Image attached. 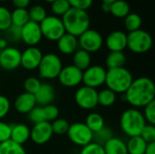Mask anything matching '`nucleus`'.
I'll return each mask as SVG.
<instances>
[{"label": "nucleus", "instance_id": "ddd939ff", "mask_svg": "<svg viewBox=\"0 0 155 154\" xmlns=\"http://www.w3.org/2000/svg\"><path fill=\"white\" fill-rule=\"evenodd\" d=\"M21 66V51L7 46L0 51V67L5 71H13Z\"/></svg>", "mask_w": 155, "mask_h": 154}, {"label": "nucleus", "instance_id": "3c124183", "mask_svg": "<svg viewBox=\"0 0 155 154\" xmlns=\"http://www.w3.org/2000/svg\"><path fill=\"white\" fill-rule=\"evenodd\" d=\"M6 47H7V41L5 39L2 38L0 40V51L5 49V48H6Z\"/></svg>", "mask_w": 155, "mask_h": 154}, {"label": "nucleus", "instance_id": "ea45409f", "mask_svg": "<svg viewBox=\"0 0 155 154\" xmlns=\"http://www.w3.org/2000/svg\"><path fill=\"white\" fill-rule=\"evenodd\" d=\"M143 115L145 119L146 123L148 124H155V100L143 107Z\"/></svg>", "mask_w": 155, "mask_h": 154}, {"label": "nucleus", "instance_id": "393cba45", "mask_svg": "<svg viewBox=\"0 0 155 154\" xmlns=\"http://www.w3.org/2000/svg\"><path fill=\"white\" fill-rule=\"evenodd\" d=\"M126 63V56L124 52H110L105 59V65L108 69L124 67Z\"/></svg>", "mask_w": 155, "mask_h": 154}, {"label": "nucleus", "instance_id": "2f4dec72", "mask_svg": "<svg viewBox=\"0 0 155 154\" xmlns=\"http://www.w3.org/2000/svg\"><path fill=\"white\" fill-rule=\"evenodd\" d=\"M114 137L113 131L109 127H103L101 130L94 133L93 136V142L95 143H98L102 146H104L111 138Z\"/></svg>", "mask_w": 155, "mask_h": 154}, {"label": "nucleus", "instance_id": "4be33fe9", "mask_svg": "<svg viewBox=\"0 0 155 154\" xmlns=\"http://www.w3.org/2000/svg\"><path fill=\"white\" fill-rule=\"evenodd\" d=\"M103 147L105 154H128L126 143L114 136L111 138Z\"/></svg>", "mask_w": 155, "mask_h": 154}, {"label": "nucleus", "instance_id": "bb28decb", "mask_svg": "<svg viewBox=\"0 0 155 154\" xmlns=\"http://www.w3.org/2000/svg\"><path fill=\"white\" fill-rule=\"evenodd\" d=\"M85 125L93 132V133L98 132L99 130H101L103 127H104V117L95 112L90 113L85 119L84 122Z\"/></svg>", "mask_w": 155, "mask_h": 154}, {"label": "nucleus", "instance_id": "5fc2aeb1", "mask_svg": "<svg viewBox=\"0 0 155 154\" xmlns=\"http://www.w3.org/2000/svg\"><path fill=\"white\" fill-rule=\"evenodd\" d=\"M3 37H2V33H1V31H0V40L2 39Z\"/></svg>", "mask_w": 155, "mask_h": 154}, {"label": "nucleus", "instance_id": "864d4df0", "mask_svg": "<svg viewBox=\"0 0 155 154\" xmlns=\"http://www.w3.org/2000/svg\"><path fill=\"white\" fill-rule=\"evenodd\" d=\"M44 1H45V2H47V3H50V4H51V3L54 2V0H44Z\"/></svg>", "mask_w": 155, "mask_h": 154}, {"label": "nucleus", "instance_id": "e433bc0d", "mask_svg": "<svg viewBox=\"0 0 155 154\" xmlns=\"http://www.w3.org/2000/svg\"><path fill=\"white\" fill-rule=\"evenodd\" d=\"M5 32V37L7 42H12V43H16L21 41V27L15 26L11 25Z\"/></svg>", "mask_w": 155, "mask_h": 154}, {"label": "nucleus", "instance_id": "4d7b16f0", "mask_svg": "<svg viewBox=\"0 0 155 154\" xmlns=\"http://www.w3.org/2000/svg\"><path fill=\"white\" fill-rule=\"evenodd\" d=\"M37 1H38V0H37Z\"/></svg>", "mask_w": 155, "mask_h": 154}, {"label": "nucleus", "instance_id": "9d476101", "mask_svg": "<svg viewBox=\"0 0 155 154\" xmlns=\"http://www.w3.org/2000/svg\"><path fill=\"white\" fill-rule=\"evenodd\" d=\"M78 37V44L81 49L90 54L99 51L104 44L102 34L94 29L89 28Z\"/></svg>", "mask_w": 155, "mask_h": 154}, {"label": "nucleus", "instance_id": "8fccbe9b", "mask_svg": "<svg viewBox=\"0 0 155 154\" xmlns=\"http://www.w3.org/2000/svg\"><path fill=\"white\" fill-rule=\"evenodd\" d=\"M101 8H102V11L104 12V13H110L111 4H108V3H102Z\"/></svg>", "mask_w": 155, "mask_h": 154}, {"label": "nucleus", "instance_id": "f8f14e48", "mask_svg": "<svg viewBox=\"0 0 155 154\" xmlns=\"http://www.w3.org/2000/svg\"><path fill=\"white\" fill-rule=\"evenodd\" d=\"M57 79L59 83L66 88L77 87L83 82V71L74 64L63 66Z\"/></svg>", "mask_w": 155, "mask_h": 154}, {"label": "nucleus", "instance_id": "473e14b6", "mask_svg": "<svg viewBox=\"0 0 155 154\" xmlns=\"http://www.w3.org/2000/svg\"><path fill=\"white\" fill-rule=\"evenodd\" d=\"M28 14H29L30 21H33V22L37 23V24H40L47 16L46 10L45 9L44 6L40 5H33L28 10Z\"/></svg>", "mask_w": 155, "mask_h": 154}, {"label": "nucleus", "instance_id": "de8ad7c7", "mask_svg": "<svg viewBox=\"0 0 155 154\" xmlns=\"http://www.w3.org/2000/svg\"><path fill=\"white\" fill-rule=\"evenodd\" d=\"M13 5L15 8H26L29 5L31 0H11Z\"/></svg>", "mask_w": 155, "mask_h": 154}, {"label": "nucleus", "instance_id": "7c9ffc66", "mask_svg": "<svg viewBox=\"0 0 155 154\" xmlns=\"http://www.w3.org/2000/svg\"><path fill=\"white\" fill-rule=\"evenodd\" d=\"M142 17L136 13H130L124 17V27L130 33L141 29Z\"/></svg>", "mask_w": 155, "mask_h": 154}, {"label": "nucleus", "instance_id": "603ef678", "mask_svg": "<svg viewBox=\"0 0 155 154\" xmlns=\"http://www.w3.org/2000/svg\"><path fill=\"white\" fill-rule=\"evenodd\" d=\"M102 1V3H108V4H112V3H114V1H116V0H101Z\"/></svg>", "mask_w": 155, "mask_h": 154}, {"label": "nucleus", "instance_id": "a18cd8bd", "mask_svg": "<svg viewBox=\"0 0 155 154\" xmlns=\"http://www.w3.org/2000/svg\"><path fill=\"white\" fill-rule=\"evenodd\" d=\"M10 108L11 104L8 98L5 95L0 94V121L8 114Z\"/></svg>", "mask_w": 155, "mask_h": 154}, {"label": "nucleus", "instance_id": "0eeeda50", "mask_svg": "<svg viewBox=\"0 0 155 154\" xmlns=\"http://www.w3.org/2000/svg\"><path fill=\"white\" fill-rule=\"evenodd\" d=\"M39 25L43 37L49 41H57L65 34L62 19L55 15H47Z\"/></svg>", "mask_w": 155, "mask_h": 154}, {"label": "nucleus", "instance_id": "dca6fc26", "mask_svg": "<svg viewBox=\"0 0 155 154\" xmlns=\"http://www.w3.org/2000/svg\"><path fill=\"white\" fill-rule=\"evenodd\" d=\"M43 53L36 46H28L25 51L21 52V66L28 71L38 68L42 60Z\"/></svg>", "mask_w": 155, "mask_h": 154}, {"label": "nucleus", "instance_id": "09e8293b", "mask_svg": "<svg viewBox=\"0 0 155 154\" xmlns=\"http://www.w3.org/2000/svg\"><path fill=\"white\" fill-rule=\"evenodd\" d=\"M144 154H155V143L147 144Z\"/></svg>", "mask_w": 155, "mask_h": 154}, {"label": "nucleus", "instance_id": "f3484780", "mask_svg": "<svg viewBox=\"0 0 155 154\" xmlns=\"http://www.w3.org/2000/svg\"><path fill=\"white\" fill-rule=\"evenodd\" d=\"M105 44L110 52H124L127 48V34L120 30L113 31L107 35Z\"/></svg>", "mask_w": 155, "mask_h": 154}, {"label": "nucleus", "instance_id": "6e6d98bb", "mask_svg": "<svg viewBox=\"0 0 155 154\" xmlns=\"http://www.w3.org/2000/svg\"><path fill=\"white\" fill-rule=\"evenodd\" d=\"M5 1H7V0H0V2H5Z\"/></svg>", "mask_w": 155, "mask_h": 154}, {"label": "nucleus", "instance_id": "cd10ccee", "mask_svg": "<svg viewBox=\"0 0 155 154\" xmlns=\"http://www.w3.org/2000/svg\"><path fill=\"white\" fill-rule=\"evenodd\" d=\"M11 21L13 25L18 27L24 26L30 21L28 10L26 8H15L11 12Z\"/></svg>", "mask_w": 155, "mask_h": 154}, {"label": "nucleus", "instance_id": "20e7f679", "mask_svg": "<svg viewBox=\"0 0 155 154\" xmlns=\"http://www.w3.org/2000/svg\"><path fill=\"white\" fill-rule=\"evenodd\" d=\"M143 113L136 108L125 110L120 118V126L122 131L129 138L140 135L143 128L146 125Z\"/></svg>", "mask_w": 155, "mask_h": 154}, {"label": "nucleus", "instance_id": "37998d69", "mask_svg": "<svg viewBox=\"0 0 155 154\" xmlns=\"http://www.w3.org/2000/svg\"><path fill=\"white\" fill-rule=\"evenodd\" d=\"M80 154H105L104 147L94 142L82 147Z\"/></svg>", "mask_w": 155, "mask_h": 154}, {"label": "nucleus", "instance_id": "49530a36", "mask_svg": "<svg viewBox=\"0 0 155 154\" xmlns=\"http://www.w3.org/2000/svg\"><path fill=\"white\" fill-rule=\"evenodd\" d=\"M11 124H8L2 120L0 121V143L10 140Z\"/></svg>", "mask_w": 155, "mask_h": 154}, {"label": "nucleus", "instance_id": "6e6552de", "mask_svg": "<svg viewBox=\"0 0 155 154\" xmlns=\"http://www.w3.org/2000/svg\"><path fill=\"white\" fill-rule=\"evenodd\" d=\"M68 139L75 145L84 147L93 142V132L84 123L77 122L70 124L66 133Z\"/></svg>", "mask_w": 155, "mask_h": 154}, {"label": "nucleus", "instance_id": "a878e982", "mask_svg": "<svg viewBox=\"0 0 155 154\" xmlns=\"http://www.w3.org/2000/svg\"><path fill=\"white\" fill-rule=\"evenodd\" d=\"M110 13L117 18H124L131 13V7L125 0H116L111 4Z\"/></svg>", "mask_w": 155, "mask_h": 154}, {"label": "nucleus", "instance_id": "4468645a", "mask_svg": "<svg viewBox=\"0 0 155 154\" xmlns=\"http://www.w3.org/2000/svg\"><path fill=\"white\" fill-rule=\"evenodd\" d=\"M42 38L43 35L39 24L29 21L21 27V41L28 46H36Z\"/></svg>", "mask_w": 155, "mask_h": 154}, {"label": "nucleus", "instance_id": "c9c22d12", "mask_svg": "<svg viewBox=\"0 0 155 154\" xmlns=\"http://www.w3.org/2000/svg\"><path fill=\"white\" fill-rule=\"evenodd\" d=\"M41 81L37 77L30 76L26 78L24 82V90L25 93H31V94H35L39 88L41 87Z\"/></svg>", "mask_w": 155, "mask_h": 154}, {"label": "nucleus", "instance_id": "423d86ee", "mask_svg": "<svg viewBox=\"0 0 155 154\" xmlns=\"http://www.w3.org/2000/svg\"><path fill=\"white\" fill-rule=\"evenodd\" d=\"M153 46V37L145 30L139 29L127 34V48L134 54L147 53Z\"/></svg>", "mask_w": 155, "mask_h": 154}, {"label": "nucleus", "instance_id": "b1692460", "mask_svg": "<svg viewBox=\"0 0 155 154\" xmlns=\"http://www.w3.org/2000/svg\"><path fill=\"white\" fill-rule=\"evenodd\" d=\"M147 144L140 135L130 137L126 143L127 152L128 154H144Z\"/></svg>", "mask_w": 155, "mask_h": 154}, {"label": "nucleus", "instance_id": "2eb2a0df", "mask_svg": "<svg viewBox=\"0 0 155 154\" xmlns=\"http://www.w3.org/2000/svg\"><path fill=\"white\" fill-rule=\"evenodd\" d=\"M53 134L51 123L49 122L35 123L33 128L30 129V139L38 145H43L48 143L52 139Z\"/></svg>", "mask_w": 155, "mask_h": 154}, {"label": "nucleus", "instance_id": "72a5a7b5", "mask_svg": "<svg viewBox=\"0 0 155 154\" xmlns=\"http://www.w3.org/2000/svg\"><path fill=\"white\" fill-rule=\"evenodd\" d=\"M70 123L67 120L64 118H57L51 123V127L54 134L57 135H64L66 134L69 129Z\"/></svg>", "mask_w": 155, "mask_h": 154}, {"label": "nucleus", "instance_id": "6ab92c4d", "mask_svg": "<svg viewBox=\"0 0 155 154\" xmlns=\"http://www.w3.org/2000/svg\"><path fill=\"white\" fill-rule=\"evenodd\" d=\"M36 105L45 106L52 104L55 99V90L54 87L49 83H42L41 87L35 94Z\"/></svg>", "mask_w": 155, "mask_h": 154}, {"label": "nucleus", "instance_id": "58836bf2", "mask_svg": "<svg viewBox=\"0 0 155 154\" xmlns=\"http://www.w3.org/2000/svg\"><path fill=\"white\" fill-rule=\"evenodd\" d=\"M43 112L45 122L52 123L55 119L59 118V109L53 103L43 106Z\"/></svg>", "mask_w": 155, "mask_h": 154}, {"label": "nucleus", "instance_id": "5701e85b", "mask_svg": "<svg viewBox=\"0 0 155 154\" xmlns=\"http://www.w3.org/2000/svg\"><path fill=\"white\" fill-rule=\"evenodd\" d=\"M91 63L92 57L90 53L80 48L73 54V64L81 71L86 70L91 65Z\"/></svg>", "mask_w": 155, "mask_h": 154}, {"label": "nucleus", "instance_id": "aec40b11", "mask_svg": "<svg viewBox=\"0 0 155 154\" xmlns=\"http://www.w3.org/2000/svg\"><path fill=\"white\" fill-rule=\"evenodd\" d=\"M57 48L64 54H73L78 48V38L65 33L57 41Z\"/></svg>", "mask_w": 155, "mask_h": 154}, {"label": "nucleus", "instance_id": "c85d7f7f", "mask_svg": "<svg viewBox=\"0 0 155 154\" xmlns=\"http://www.w3.org/2000/svg\"><path fill=\"white\" fill-rule=\"evenodd\" d=\"M0 154H26V152L23 145L8 140L0 143Z\"/></svg>", "mask_w": 155, "mask_h": 154}, {"label": "nucleus", "instance_id": "f257e3e1", "mask_svg": "<svg viewBox=\"0 0 155 154\" xmlns=\"http://www.w3.org/2000/svg\"><path fill=\"white\" fill-rule=\"evenodd\" d=\"M124 96L133 108H143L155 100L154 83L145 76L134 79Z\"/></svg>", "mask_w": 155, "mask_h": 154}, {"label": "nucleus", "instance_id": "f03ea898", "mask_svg": "<svg viewBox=\"0 0 155 154\" xmlns=\"http://www.w3.org/2000/svg\"><path fill=\"white\" fill-rule=\"evenodd\" d=\"M61 19L65 33L76 37L80 36L84 32L89 29L91 23L90 15L86 11L72 7L62 16Z\"/></svg>", "mask_w": 155, "mask_h": 154}, {"label": "nucleus", "instance_id": "79ce46f5", "mask_svg": "<svg viewBox=\"0 0 155 154\" xmlns=\"http://www.w3.org/2000/svg\"><path fill=\"white\" fill-rule=\"evenodd\" d=\"M28 119L31 123L34 124L45 122L44 117V112H43V106L36 105L29 113H28Z\"/></svg>", "mask_w": 155, "mask_h": 154}, {"label": "nucleus", "instance_id": "1a4fd4ad", "mask_svg": "<svg viewBox=\"0 0 155 154\" xmlns=\"http://www.w3.org/2000/svg\"><path fill=\"white\" fill-rule=\"evenodd\" d=\"M76 104L84 110H92L98 105V91L85 85L79 87L74 93Z\"/></svg>", "mask_w": 155, "mask_h": 154}, {"label": "nucleus", "instance_id": "7ed1b4c3", "mask_svg": "<svg viewBox=\"0 0 155 154\" xmlns=\"http://www.w3.org/2000/svg\"><path fill=\"white\" fill-rule=\"evenodd\" d=\"M133 81L134 77L132 73L124 66L106 70L104 84L106 88L116 94H124Z\"/></svg>", "mask_w": 155, "mask_h": 154}, {"label": "nucleus", "instance_id": "412c9836", "mask_svg": "<svg viewBox=\"0 0 155 154\" xmlns=\"http://www.w3.org/2000/svg\"><path fill=\"white\" fill-rule=\"evenodd\" d=\"M30 139V129L24 123L11 124L10 140L20 145H24Z\"/></svg>", "mask_w": 155, "mask_h": 154}, {"label": "nucleus", "instance_id": "4c0bfd02", "mask_svg": "<svg viewBox=\"0 0 155 154\" xmlns=\"http://www.w3.org/2000/svg\"><path fill=\"white\" fill-rule=\"evenodd\" d=\"M11 25V12L6 7L0 5V31H5Z\"/></svg>", "mask_w": 155, "mask_h": 154}, {"label": "nucleus", "instance_id": "a211bd4d", "mask_svg": "<svg viewBox=\"0 0 155 154\" xmlns=\"http://www.w3.org/2000/svg\"><path fill=\"white\" fill-rule=\"evenodd\" d=\"M36 106V102L34 94L28 93H20L14 102L15 110L22 114H28Z\"/></svg>", "mask_w": 155, "mask_h": 154}, {"label": "nucleus", "instance_id": "39448f33", "mask_svg": "<svg viewBox=\"0 0 155 154\" xmlns=\"http://www.w3.org/2000/svg\"><path fill=\"white\" fill-rule=\"evenodd\" d=\"M63 64L60 57L53 53L43 54L42 60L38 65V74L42 79L53 80L58 77Z\"/></svg>", "mask_w": 155, "mask_h": 154}, {"label": "nucleus", "instance_id": "f704fd0d", "mask_svg": "<svg viewBox=\"0 0 155 154\" xmlns=\"http://www.w3.org/2000/svg\"><path fill=\"white\" fill-rule=\"evenodd\" d=\"M70 8L67 0H54L51 3V11L55 16H63Z\"/></svg>", "mask_w": 155, "mask_h": 154}, {"label": "nucleus", "instance_id": "9b49d317", "mask_svg": "<svg viewBox=\"0 0 155 154\" xmlns=\"http://www.w3.org/2000/svg\"><path fill=\"white\" fill-rule=\"evenodd\" d=\"M106 69L99 64L90 65L83 72V84L85 86L96 89L105 83Z\"/></svg>", "mask_w": 155, "mask_h": 154}, {"label": "nucleus", "instance_id": "c756f323", "mask_svg": "<svg viewBox=\"0 0 155 154\" xmlns=\"http://www.w3.org/2000/svg\"><path fill=\"white\" fill-rule=\"evenodd\" d=\"M116 102V93L108 88H104L98 92V104L104 107H109Z\"/></svg>", "mask_w": 155, "mask_h": 154}, {"label": "nucleus", "instance_id": "a19ab883", "mask_svg": "<svg viewBox=\"0 0 155 154\" xmlns=\"http://www.w3.org/2000/svg\"><path fill=\"white\" fill-rule=\"evenodd\" d=\"M140 136L144 140V142L146 143H155V126L152 125V124H146L141 133Z\"/></svg>", "mask_w": 155, "mask_h": 154}, {"label": "nucleus", "instance_id": "c03bdc74", "mask_svg": "<svg viewBox=\"0 0 155 154\" xmlns=\"http://www.w3.org/2000/svg\"><path fill=\"white\" fill-rule=\"evenodd\" d=\"M72 8L86 11L93 5L94 0H67Z\"/></svg>", "mask_w": 155, "mask_h": 154}]
</instances>
